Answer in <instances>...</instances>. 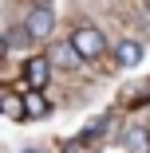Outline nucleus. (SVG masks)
Returning a JSON list of instances; mask_svg holds the SVG:
<instances>
[{"label": "nucleus", "instance_id": "obj_1", "mask_svg": "<svg viewBox=\"0 0 150 153\" xmlns=\"http://www.w3.org/2000/svg\"><path fill=\"white\" fill-rule=\"evenodd\" d=\"M71 47H75V55L83 59V63H99V59L107 55V36L99 32V27H79V32L71 36Z\"/></svg>", "mask_w": 150, "mask_h": 153}, {"label": "nucleus", "instance_id": "obj_2", "mask_svg": "<svg viewBox=\"0 0 150 153\" xmlns=\"http://www.w3.org/2000/svg\"><path fill=\"white\" fill-rule=\"evenodd\" d=\"M24 27L32 32V39H47V36L55 32V8L47 4V0L28 4V12H24Z\"/></svg>", "mask_w": 150, "mask_h": 153}, {"label": "nucleus", "instance_id": "obj_3", "mask_svg": "<svg viewBox=\"0 0 150 153\" xmlns=\"http://www.w3.org/2000/svg\"><path fill=\"white\" fill-rule=\"evenodd\" d=\"M20 75H24L28 90H44V86H47V79H51V59L32 55V59H28V63L20 67Z\"/></svg>", "mask_w": 150, "mask_h": 153}, {"label": "nucleus", "instance_id": "obj_4", "mask_svg": "<svg viewBox=\"0 0 150 153\" xmlns=\"http://www.w3.org/2000/svg\"><path fill=\"white\" fill-rule=\"evenodd\" d=\"M142 55H146V51H142L138 39H118V43H115V63L123 67V71H134V67L142 63Z\"/></svg>", "mask_w": 150, "mask_h": 153}, {"label": "nucleus", "instance_id": "obj_5", "mask_svg": "<svg viewBox=\"0 0 150 153\" xmlns=\"http://www.w3.org/2000/svg\"><path fill=\"white\" fill-rule=\"evenodd\" d=\"M123 145H127V153H150V130L146 126H130Z\"/></svg>", "mask_w": 150, "mask_h": 153}, {"label": "nucleus", "instance_id": "obj_6", "mask_svg": "<svg viewBox=\"0 0 150 153\" xmlns=\"http://www.w3.org/2000/svg\"><path fill=\"white\" fill-rule=\"evenodd\" d=\"M24 47H32V32L24 24H12L4 32V51H24Z\"/></svg>", "mask_w": 150, "mask_h": 153}, {"label": "nucleus", "instance_id": "obj_7", "mask_svg": "<svg viewBox=\"0 0 150 153\" xmlns=\"http://www.w3.org/2000/svg\"><path fill=\"white\" fill-rule=\"evenodd\" d=\"M24 106H28V118H36V122L51 114V102L40 94V90H28V94H24Z\"/></svg>", "mask_w": 150, "mask_h": 153}, {"label": "nucleus", "instance_id": "obj_8", "mask_svg": "<svg viewBox=\"0 0 150 153\" xmlns=\"http://www.w3.org/2000/svg\"><path fill=\"white\" fill-rule=\"evenodd\" d=\"M0 110H4V118H12V122H24V118H28L24 98H20V94H12V90H8L4 98H0Z\"/></svg>", "mask_w": 150, "mask_h": 153}, {"label": "nucleus", "instance_id": "obj_9", "mask_svg": "<svg viewBox=\"0 0 150 153\" xmlns=\"http://www.w3.org/2000/svg\"><path fill=\"white\" fill-rule=\"evenodd\" d=\"M51 63H59V67L67 71V67H75V63H83V59L75 55V47H71V39H67V43H55V47H51Z\"/></svg>", "mask_w": 150, "mask_h": 153}, {"label": "nucleus", "instance_id": "obj_10", "mask_svg": "<svg viewBox=\"0 0 150 153\" xmlns=\"http://www.w3.org/2000/svg\"><path fill=\"white\" fill-rule=\"evenodd\" d=\"M24 153H44V149H24Z\"/></svg>", "mask_w": 150, "mask_h": 153}, {"label": "nucleus", "instance_id": "obj_11", "mask_svg": "<svg viewBox=\"0 0 150 153\" xmlns=\"http://www.w3.org/2000/svg\"><path fill=\"white\" fill-rule=\"evenodd\" d=\"M146 4H150V0H146Z\"/></svg>", "mask_w": 150, "mask_h": 153}]
</instances>
